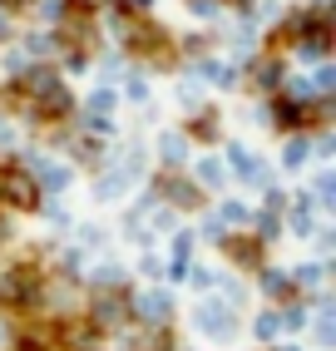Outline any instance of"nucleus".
Instances as JSON below:
<instances>
[{
  "mask_svg": "<svg viewBox=\"0 0 336 351\" xmlns=\"http://www.w3.org/2000/svg\"><path fill=\"white\" fill-rule=\"evenodd\" d=\"M5 198H10V203H20V208H35V198H40V193H35V183H30L25 173H10V178H5Z\"/></svg>",
  "mask_w": 336,
  "mask_h": 351,
  "instance_id": "nucleus-1",
  "label": "nucleus"
},
{
  "mask_svg": "<svg viewBox=\"0 0 336 351\" xmlns=\"http://www.w3.org/2000/svg\"><path fill=\"white\" fill-rule=\"evenodd\" d=\"M198 322L208 326V332H218V337H228V332H232V317H228V312H218V307H203V312H198Z\"/></svg>",
  "mask_w": 336,
  "mask_h": 351,
  "instance_id": "nucleus-2",
  "label": "nucleus"
},
{
  "mask_svg": "<svg viewBox=\"0 0 336 351\" xmlns=\"http://www.w3.org/2000/svg\"><path fill=\"white\" fill-rule=\"evenodd\" d=\"M40 109H45V114H64V109H69V95H64V89L55 84V89H50V95H45V99H40Z\"/></svg>",
  "mask_w": 336,
  "mask_h": 351,
  "instance_id": "nucleus-3",
  "label": "nucleus"
},
{
  "mask_svg": "<svg viewBox=\"0 0 336 351\" xmlns=\"http://www.w3.org/2000/svg\"><path fill=\"white\" fill-rule=\"evenodd\" d=\"M94 317H99V322H119V317H124V302H114V297L94 302Z\"/></svg>",
  "mask_w": 336,
  "mask_h": 351,
  "instance_id": "nucleus-4",
  "label": "nucleus"
},
{
  "mask_svg": "<svg viewBox=\"0 0 336 351\" xmlns=\"http://www.w3.org/2000/svg\"><path fill=\"white\" fill-rule=\"evenodd\" d=\"M232 257L243 267H257V243H232Z\"/></svg>",
  "mask_w": 336,
  "mask_h": 351,
  "instance_id": "nucleus-5",
  "label": "nucleus"
},
{
  "mask_svg": "<svg viewBox=\"0 0 336 351\" xmlns=\"http://www.w3.org/2000/svg\"><path fill=\"white\" fill-rule=\"evenodd\" d=\"M143 312H149V317H163V312H168V302H163L158 292H149V297H143Z\"/></svg>",
  "mask_w": 336,
  "mask_h": 351,
  "instance_id": "nucleus-6",
  "label": "nucleus"
},
{
  "mask_svg": "<svg viewBox=\"0 0 336 351\" xmlns=\"http://www.w3.org/2000/svg\"><path fill=\"white\" fill-rule=\"evenodd\" d=\"M168 193H173V198H178V203H193V198H198V193H193V189H188V183H168Z\"/></svg>",
  "mask_w": 336,
  "mask_h": 351,
  "instance_id": "nucleus-7",
  "label": "nucleus"
},
{
  "mask_svg": "<svg viewBox=\"0 0 336 351\" xmlns=\"http://www.w3.org/2000/svg\"><path fill=\"white\" fill-rule=\"evenodd\" d=\"M203 183H223V169H218V163H203Z\"/></svg>",
  "mask_w": 336,
  "mask_h": 351,
  "instance_id": "nucleus-8",
  "label": "nucleus"
},
{
  "mask_svg": "<svg viewBox=\"0 0 336 351\" xmlns=\"http://www.w3.org/2000/svg\"><path fill=\"white\" fill-rule=\"evenodd\" d=\"M262 282H267V292H282V287H287V277H282V272H267Z\"/></svg>",
  "mask_w": 336,
  "mask_h": 351,
  "instance_id": "nucleus-9",
  "label": "nucleus"
},
{
  "mask_svg": "<svg viewBox=\"0 0 336 351\" xmlns=\"http://www.w3.org/2000/svg\"><path fill=\"white\" fill-rule=\"evenodd\" d=\"M307 158V144H287V163H302Z\"/></svg>",
  "mask_w": 336,
  "mask_h": 351,
  "instance_id": "nucleus-10",
  "label": "nucleus"
}]
</instances>
